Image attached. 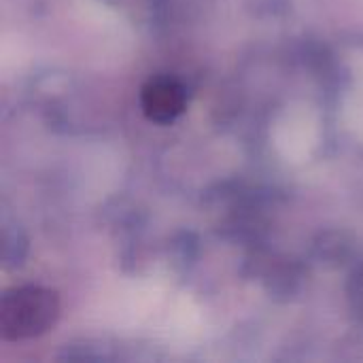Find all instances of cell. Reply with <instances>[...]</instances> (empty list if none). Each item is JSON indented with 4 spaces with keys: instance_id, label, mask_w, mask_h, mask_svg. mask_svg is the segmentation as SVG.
Returning <instances> with one entry per match:
<instances>
[{
    "instance_id": "cell-1",
    "label": "cell",
    "mask_w": 363,
    "mask_h": 363,
    "mask_svg": "<svg viewBox=\"0 0 363 363\" xmlns=\"http://www.w3.org/2000/svg\"><path fill=\"white\" fill-rule=\"evenodd\" d=\"M55 294L40 287H19L2 298L0 328L4 338L21 340L47 332L57 317Z\"/></svg>"
},
{
    "instance_id": "cell-2",
    "label": "cell",
    "mask_w": 363,
    "mask_h": 363,
    "mask_svg": "<svg viewBox=\"0 0 363 363\" xmlns=\"http://www.w3.org/2000/svg\"><path fill=\"white\" fill-rule=\"evenodd\" d=\"M185 108V89L170 77H155L143 89V111L151 121L168 123Z\"/></svg>"
}]
</instances>
